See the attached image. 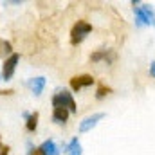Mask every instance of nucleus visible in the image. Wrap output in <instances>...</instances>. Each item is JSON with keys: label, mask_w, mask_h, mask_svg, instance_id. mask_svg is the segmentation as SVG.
Segmentation results:
<instances>
[{"label": "nucleus", "mask_w": 155, "mask_h": 155, "mask_svg": "<svg viewBox=\"0 0 155 155\" xmlns=\"http://www.w3.org/2000/svg\"><path fill=\"white\" fill-rule=\"evenodd\" d=\"M90 31H92V25H90L88 22L78 20L76 24L72 25V29H71V43H72V45L81 43L83 40L87 38V35H88Z\"/></svg>", "instance_id": "3"}, {"label": "nucleus", "mask_w": 155, "mask_h": 155, "mask_svg": "<svg viewBox=\"0 0 155 155\" xmlns=\"http://www.w3.org/2000/svg\"><path fill=\"white\" fill-rule=\"evenodd\" d=\"M112 92V88L110 87H107V85H99L97 87V90H96V97L97 99H101V97H105L107 94H110Z\"/></svg>", "instance_id": "12"}, {"label": "nucleus", "mask_w": 155, "mask_h": 155, "mask_svg": "<svg viewBox=\"0 0 155 155\" xmlns=\"http://www.w3.org/2000/svg\"><path fill=\"white\" fill-rule=\"evenodd\" d=\"M0 52H5V51H4V41H2V40H0Z\"/></svg>", "instance_id": "16"}, {"label": "nucleus", "mask_w": 155, "mask_h": 155, "mask_svg": "<svg viewBox=\"0 0 155 155\" xmlns=\"http://www.w3.org/2000/svg\"><path fill=\"white\" fill-rule=\"evenodd\" d=\"M105 54H107V51H96L92 56H90V60L96 63V61H101V60H105Z\"/></svg>", "instance_id": "13"}, {"label": "nucleus", "mask_w": 155, "mask_h": 155, "mask_svg": "<svg viewBox=\"0 0 155 155\" xmlns=\"http://www.w3.org/2000/svg\"><path fill=\"white\" fill-rule=\"evenodd\" d=\"M0 155H9V146H4V148L0 150Z\"/></svg>", "instance_id": "15"}, {"label": "nucleus", "mask_w": 155, "mask_h": 155, "mask_svg": "<svg viewBox=\"0 0 155 155\" xmlns=\"http://www.w3.org/2000/svg\"><path fill=\"white\" fill-rule=\"evenodd\" d=\"M134 5V13L137 18V24H146V25H153L155 27V9L148 4H141V2H132Z\"/></svg>", "instance_id": "1"}, {"label": "nucleus", "mask_w": 155, "mask_h": 155, "mask_svg": "<svg viewBox=\"0 0 155 155\" xmlns=\"http://www.w3.org/2000/svg\"><path fill=\"white\" fill-rule=\"evenodd\" d=\"M27 85H29V88L33 90L35 96H40V94L43 92V88H45V78H41V76L33 78V79H29Z\"/></svg>", "instance_id": "8"}, {"label": "nucleus", "mask_w": 155, "mask_h": 155, "mask_svg": "<svg viewBox=\"0 0 155 155\" xmlns=\"http://www.w3.org/2000/svg\"><path fill=\"white\" fill-rule=\"evenodd\" d=\"M52 107L54 108H67L69 112H78L76 101H74L72 94L67 90H60L52 96Z\"/></svg>", "instance_id": "2"}, {"label": "nucleus", "mask_w": 155, "mask_h": 155, "mask_svg": "<svg viewBox=\"0 0 155 155\" xmlns=\"http://www.w3.org/2000/svg\"><path fill=\"white\" fill-rule=\"evenodd\" d=\"M18 61H20V54H18V52H13V54H9V58H5V61H4V65H2V79L9 81V79L13 78Z\"/></svg>", "instance_id": "4"}, {"label": "nucleus", "mask_w": 155, "mask_h": 155, "mask_svg": "<svg viewBox=\"0 0 155 155\" xmlns=\"http://www.w3.org/2000/svg\"><path fill=\"white\" fill-rule=\"evenodd\" d=\"M96 83V79L90 74H81V76H72L71 78V88L74 92H79L83 87H92Z\"/></svg>", "instance_id": "5"}, {"label": "nucleus", "mask_w": 155, "mask_h": 155, "mask_svg": "<svg viewBox=\"0 0 155 155\" xmlns=\"http://www.w3.org/2000/svg\"><path fill=\"white\" fill-rule=\"evenodd\" d=\"M2 148H4V146H2V144H0V150H2Z\"/></svg>", "instance_id": "17"}, {"label": "nucleus", "mask_w": 155, "mask_h": 155, "mask_svg": "<svg viewBox=\"0 0 155 155\" xmlns=\"http://www.w3.org/2000/svg\"><path fill=\"white\" fill-rule=\"evenodd\" d=\"M69 110L67 108H54L52 110V121L56 123V124H65L67 121H69Z\"/></svg>", "instance_id": "9"}, {"label": "nucleus", "mask_w": 155, "mask_h": 155, "mask_svg": "<svg viewBox=\"0 0 155 155\" xmlns=\"http://www.w3.org/2000/svg\"><path fill=\"white\" fill-rule=\"evenodd\" d=\"M150 76L155 78V61H152V65H150Z\"/></svg>", "instance_id": "14"}, {"label": "nucleus", "mask_w": 155, "mask_h": 155, "mask_svg": "<svg viewBox=\"0 0 155 155\" xmlns=\"http://www.w3.org/2000/svg\"><path fill=\"white\" fill-rule=\"evenodd\" d=\"M67 153L69 155H81V144H79L78 137H74V139L69 143V146H67Z\"/></svg>", "instance_id": "11"}, {"label": "nucleus", "mask_w": 155, "mask_h": 155, "mask_svg": "<svg viewBox=\"0 0 155 155\" xmlns=\"http://www.w3.org/2000/svg\"><path fill=\"white\" fill-rule=\"evenodd\" d=\"M105 117V114L103 112H97V114H92V116L85 117L81 123H79V126H78V130H79V134H85V132H88V130H92L101 119Z\"/></svg>", "instance_id": "6"}, {"label": "nucleus", "mask_w": 155, "mask_h": 155, "mask_svg": "<svg viewBox=\"0 0 155 155\" xmlns=\"http://www.w3.org/2000/svg\"><path fill=\"white\" fill-rule=\"evenodd\" d=\"M38 150H40L41 155H58L60 153V150H58V146H56V143H54L52 139L43 141V143L38 146Z\"/></svg>", "instance_id": "7"}, {"label": "nucleus", "mask_w": 155, "mask_h": 155, "mask_svg": "<svg viewBox=\"0 0 155 155\" xmlns=\"http://www.w3.org/2000/svg\"><path fill=\"white\" fill-rule=\"evenodd\" d=\"M38 119H40V114H38V112L31 114V116L25 119V128H27V132H35V130L38 128Z\"/></svg>", "instance_id": "10"}]
</instances>
